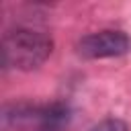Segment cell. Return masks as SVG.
I'll return each instance as SVG.
<instances>
[{"label": "cell", "instance_id": "6da1fadb", "mask_svg": "<svg viewBox=\"0 0 131 131\" xmlns=\"http://www.w3.org/2000/svg\"><path fill=\"white\" fill-rule=\"evenodd\" d=\"M72 111L66 102H12L0 113V131H61Z\"/></svg>", "mask_w": 131, "mask_h": 131}, {"label": "cell", "instance_id": "3957f363", "mask_svg": "<svg viewBox=\"0 0 131 131\" xmlns=\"http://www.w3.org/2000/svg\"><path fill=\"white\" fill-rule=\"evenodd\" d=\"M78 53L86 59H104V57H119L129 53L131 49V39L127 37V33L123 31H113V29H104V31H96L90 35H84L78 45H76Z\"/></svg>", "mask_w": 131, "mask_h": 131}, {"label": "cell", "instance_id": "277c9868", "mask_svg": "<svg viewBox=\"0 0 131 131\" xmlns=\"http://www.w3.org/2000/svg\"><path fill=\"white\" fill-rule=\"evenodd\" d=\"M90 131H127V125L121 119H104L98 125H94Z\"/></svg>", "mask_w": 131, "mask_h": 131}, {"label": "cell", "instance_id": "7a4b0ae2", "mask_svg": "<svg viewBox=\"0 0 131 131\" xmlns=\"http://www.w3.org/2000/svg\"><path fill=\"white\" fill-rule=\"evenodd\" d=\"M53 51V39L35 29L16 27L4 33L2 37V66L6 70H35Z\"/></svg>", "mask_w": 131, "mask_h": 131}]
</instances>
